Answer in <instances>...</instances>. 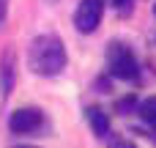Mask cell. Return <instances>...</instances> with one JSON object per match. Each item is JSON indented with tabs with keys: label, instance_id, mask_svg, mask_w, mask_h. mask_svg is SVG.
<instances>
[{
	"label": "cell",
	"instance_id": "obj_4",
	"mask_svg": "<svg viewBox=\"0 0 156 148\" xmlns=\"http://www.w3.org/2000/svg\"><path fill=\"white\" fill-rule=\"evenodd\" d=\"M41 124H44V115H41L38 107H19V110H14L11 118H8V129H11L14 135H30V132H36Z\"/></svg>",
	"mask_w": 156,
	"mask_h": 148
},
{
	"label": "cell",
	"instance_id": "obj_3",
	"mask_svg": "<svg viewBox=\"0 0 156 148\" xmlns=\"http://www.w3.org/2000/svg\"><path fill=\"white\" fill-rule=\"evenodd\" d=\"M104 16V0H80L74 11V25L80 33H93Z\"/></svg>",
	"mask_w": 156,
	"mask_h": 148
},
{
	"label": "cell",
	"instance_id": "obj_1",
	"mask_svg": "<svg viewBox=\"0 0 156 148\" xmlns=\"http://www.w3.org/2000/svg\"><path fill=\"white\" fill-rule=\"evenodd\" d=\"M27 66L38 77H58L66 69V47L55 33H41L27 47Z\"/></svg>",
	"mask_w": 156,
	"mask_h": 148
},
{
	"label": "cell",
	"instance_id": "obj_14",
	"mask_svg": "<svg viewBox=\"0 0 156 148\" xmlns=\"http://www.w3.org/2000/svg\"><path fill=\"white\" fill-rule=\"evenodd\" d=\"M154 11H156V5H154Z\"/></svg>",
	"mask_w": 156,
	"mask_h": 148
},
{
	"label": "cell",
	"instance_id": "obj_7",
	"mask_svg": "<svg viewBox=\"0 0 156 148\" xmlns=\"http://www.w3.org/2000/svg\"><path fill=\"white\" fill-rule=\"evenodd\" d=\"M137 113H140L143 121H148V124H154V126H156V96H148L145 102H140Z\"/></svg>",
	"mask_w": 156,
	"mask_h": 148
},
{
	"label": "cell",
	"instance_id": "obj_6",
	"mask_svg": "<svg viewBox=\"0 0 156 148\" xmlns=\"http://www.w3.org/2000/svg\"><path fill=\"white\" fill-rule=\"evenodd\" d=\"M85 118H88V124H90V129H93L96 137H107V135H110V118H107L104 110L88 107V110H85Z\"/></svg>",
	"mask_w": 156,
	"mask_h": 148
},
{
	"label": "cell",
	"instance_id": "obj_11",
	"mask_svg": "<svg viewBox=\"0 0 156 148\" xmlns=\"http://www.w3.org/2000/svg\"><path fill=\"white\" fill-rule=\"evenodd\" d=\"M3 96H5V91H3V85H0V102H3Z\"/></svg>",
	"mask_w": 156,
	"mask_h": 148
},
{
	"label": "cell",
	"instance_id": "obj_8",
	"mask_svg": "<svg viewBox=\"0 0 156 148\" xmlns=\"http://www.w3.org/2000/svg\"><path fill=\"white\" fill-rule=\"evenodd\" d=\"M110 148H137V146H134V143H129V140H112Z\"/></svg>",
	"mask_w": 156,
	"mask_h": 148
},
{
	"label": "cell",
	"instance_id": "obj_9",
	"mask_svg": "<svg viewBox=\"0 0 156 148\" xmlns=\"http://www.w3.org/2000/svg\"><path fill=\"white\" fill-rule=\"evenodd\" d=\"M115 3V8H121V11H129L132 8V0H112Z\"/></svg>",
	"mask_w": 156,
	"mask_h": 148
},
{
	"label": "cell",
	"instance_id": "obj_12",
	"mask_svg": "<svg viewBox=\"0 0 156 148\" xmlns=\"http://www.w3.org/2000/svg\"><path fill=\"white\" fill-rule=\"evenodd\" d=\"M19 148H30V146H19Z\"/></svg>",
	"mask_w": 156,
	"mask_h": 148
},
{
	"label": "cell",
	"instance_id": "obj_5",
	"mask_svg": "<svg viewBox=\"0 0 156 148\" xmlns=\"http://www.w3.org/2000/svg\"><path fill=\"white\" fill-rule=\"evenodd\" d=\"M16 55H14V49H5L3 52V60H0V85H3V91L5 93H11V88H14V80H16Z\"/></svg>",
	"mask_w": 156,
	"mask_h": 148
},
{
	"label": "cell",
	"instance_id": "obj_10",
	"mask_svg": "<svg viewBox=\"0 0 156 148\" xmlns=\"http://www.w3.org/2000/svg\"><path fill=\"white\" fill-rule=\"evenodd\" d=\"M3 22H5V0H0V27H3Z\"/></svg>",
	"mask_w": 156,
	"mask_h": 148
},
{
	"label": "cell",
	"instance_id": "obj_13",
	"mask_svg": "<svg viewBox=\"0 0 156 148\" xmlns=\"http://www.w3.org/2000/svg\"><path fill=\"white\" fill-rule=\"evenodd\" d=\"M49 3H55V0H49Z\"/></svg>",
	"mask_w": 156,
	"mask_h": 148
},
{
	"label": "cell",
	"instance_id": "obj_2",
	"mask_svg": "<svg viewBox=\"0 0 156 148\" xmlns=\"http://www.w3.org/2000/svg\"><path fill=\"white\" fill-rule=\"evenodd\" d=\"M107 69L115 80H137L140 77V63L134 58V52L123 44V41H110L107 47Z\"/></svg>",
	"mask_w": 156,
	"mask_h": 148
}]
</instances>
